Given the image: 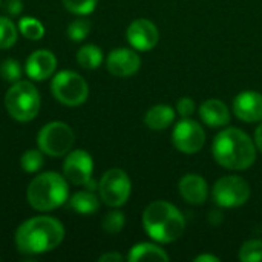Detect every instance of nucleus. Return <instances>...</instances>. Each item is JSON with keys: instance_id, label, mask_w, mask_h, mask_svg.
I'll return each instance as SVG.
<instances>
[{"instance_id": "nucleus-15", "label": "nucleus", "mask_w": 262, "mask_h": 262, "mask_svg": "<svg viewBox=\"0 0 262 262\" xmlns=\"http://www.w3.org/2000/svg\"><path fill=\"white\" fill-rule=\"evenodd\" d=\"M233 112L244 123L262 121V94L256 91H244L233 100Z\"/></svg>"}, {"instance_id": "nucleus-29", "label": "nucleus", "mask_w": 262, "mask_h": 262, "mask_svg": "<svg viewBox=\"0 0 262 262\" xmlns=\"http://www.w3.org/2000/svg\"><path fill=\"white\" fill-rule=\"evenodd\" d=\"M64 8L75 15H89L97 8L98 0H61Z\"/></svg>"}, {"instance_id": "nucleus-6", "label": "nucleus", "mask_w": 262, "mask_h": 262, "mask_svg": "<svg viewBox=\"0 0 262 262\" xmlns=\"http://www.w3.org/2000/svg\"><path fill=\"white\" fill-rule=\"evenodd\" d=\"M51 91L57 101L68 107H77L86 103L89 86L86 80L74 71H60L51 81Z\"/></svg>"}, {"instance_id": "nucleus-25", "label": "nucleus", "mask_w": 262, "mask_h": 262, "mask_svg": "<svg viewBox=\"0 0 262 262\" xmlns=\"http://www.w3.org/2000/svg\"><path fill=\"white\" fill-rule=\"evenodd\" d=\"M239 261L241 262H261L262 261V241L250 239L243 244L239 249Z\"/></svg>"}, {"instance_id": "nucleus-36", "label": "nucleus", "mask_w": 262, "mask_h": 262, "mask_svg": "<svg viewBox=\"0 0 262 262\" xmlns=\"http://www.w3.org/2000/svg\"><path fill=\"white\" fill-rule=\"evenodd\" d=\"M0 6H2V0H0Z\"/></svg>"}, {"instance_id": "nucleus-21", "label": "nucleus", "mask_w": 262, "mask_h": 262, "mask_svg": "<svg viewBox=\"0 0 262 262\" xmlns=\"http://www.w3.org/2000/svg\"><path fill=\"white\" fill-rule=\"evenodd\" d=\"M103 61V51L95 45H84L77 52V63L84 69H97Z\"/></svg>"}, {"instance_id": "nucleus-13", "label": "nucleus", "mask_w": 262, "mask_h": 262, "mask_svg": "<svg viewBox=\"0 0 262 262\" xmlns=\"http://www.w3.org/2000/svg\"><path fill=\"white\" fill-rule=\"evenodd\" d=\"M140 66H141L140 55L134 49H127V48H118L111 51L106 60L107 71L120 78H126L137 74Z\"/></svg>"}, {"instance_id": "nucleus-12", "label": "nucleus", "mask_w": 262, "mask_h": 262, "mask_svg": "<svg viewBox=\"0 0 262 262\" xmlns=\"http://www.w3.org/2000/svg\"><path fill=\"white\" fill-rule=\"evenodd\" d=\"M126 38L134 49L150 51L157 46L160 40V32L154 21L147 18H137L127 26Z\"/></svg>"}, {"instance_id": "nucleus-27", "label": "nucleus", "mask_w": 262, "mask_h": 262, "mask_svg": "<svg viewBox=\"0 0 262 262\" xmlns=\"http://www.w3.org/2000/svg\"><path fill=\"white\" fill-rule=\"evenodd\" d=\"M68 37L72 41L84 40L91 32V21L88 18H77L68 25Z\"/></svg>"}, {"instance_id": "nucleus-17", "label": "nucleus", "mask_w": 262, "mask_h": 262, "mask_svg": "<svg viewBox=\"0 0 262 262\" xmlns=\"http://www.w3.org/2000/svg\"><path fill=\"white\" fill-rule=\"evenodd\" d=\"M201 121L209 127H223L230 121V111L224 101L218 98L206 100L200 107Z\"/></svg>"}, {"instance_id": "nucleus-31", "label": "nucleus", "mask_w": 262, "mask_h": 262, "mask_svg": "<svg viewBox=\"0 0 262 262\" xmlns=\"http://www.w3.org/2000/svg\"><path fill=\"white\" fill-rule=\"evenodd\" d=\"M21 9H23V2L21 0H6V3H5L6 14H9L12 17L20 15L21 14Z\"/></svg>"}, {"instance_id": "nucleus-11", "label": "nucleus", "mask_w": 262, "mask_h": 262, "mask_svg": "<svg viewBox=\"0 0 262 262\" xmlns=\"http://www.w3.org/2000/svg\"><path fill=\"white\" fill-rule=\"evenodd\" d=\"M92 172L94 160L86 150L77 149L68 152V157L63 163V175L68 183H72L74 186H86L92 180Z\"/></svg>"}, {"instance_id": "nucleus-8", "label": "nucleus", "mask_w": 262, "mask_h": 262, "mask_svg": "<svg viewBox=\"0 0 262 262\" xmlns=\"http://www.w3.org/2000/svg\"><path fill=\"white\" fill-rule=\"evenodd\" d=\"M132 192L129 175L121 169H111L103 173L98 183L100 200L109 207H121L127 203Z\"/></svg>"}, {"instance_id": "nucleus-30", "label": "nucleus", "mask_w": 262, "mask_h": 262, "mask_svg": "<svg viewBox=\"0 0 262 262\" xmlns=\"http://www.w3.org/2000/svg\"><path fill=\"white\" fill-rule=\"evenodd\" d=\"M177 112L180 114L181 118H190V115H193L195 112V101L189 97L181 98L177 103Z\"/></svg>"}, {"instance_id": "nucleus-22", "label": "nucleus", "mask_w": 262, "mask_h": 262, "mask_svg": "<svg viewBox=\"0 0 262 262\" xmlns=\"http://www.w3.org/2000/svg\"><path fill=\"white\" fill-rule=\"evenodd\" d=\"M18 32L26 38V40H31V41H37V40H41L43 35H45V26L41 25L40 20L34 18V17H21L18 20Z\"/></svg>"}, {"instance_id": "nucleus-28", "label": "nucleus", "mask_w": 262, "mask_h": 262, "mask_svg": "<svg viewBox=\"0 0 262 262\" xmlns=\"http://www.w3.org/2000/svg\"><path fill=\"white\" fill-rule=\"evenodd\" d=\"M0 75L9 83H15L21 78V66L14 58H6L0 64Z\"/></svg>"}, {"instance_id": "nucleus-33", "label": "nucleus", "mask_w": 262, "mask_h": 262, "mask_svg": "<svg viewBox=\"0 0 262 262\" xmlns=\"http://www.w3.org/2000/svg\"><path fill=\"white\" fill-rule=\"evenodd\" d=\"M195 262H220L221 259L215 255H210V253H203V255H198L195 259Z\"/></svg>"}, {"instance_id": "nucleus-35", "label": "nucleus", "mask_w": 262, "mask_h": 262, "mask_svg": "<svg viewBox=\"0 0 262 262\" xmlns=\"http://www.w3.org/2000/svg\"><path fill=\"white\" fill-rule=\"evenodd\" d=\"M209 221H210L213 226H218V224L223 221V215H221V212H210Z\"/></svg>"}, {"instance_id": "nucleus-20", "label": "nucleus", "mask_w": 262, "mask_h": 262, "mask_svg": "<svg viewBox=\"0 0 262 262\" xmlns=\"http://www.w3.org/2000/svg\"><path fill=\"white\" fill-rule=\"evenodd\" d=\"M69 207L80 215H94L100 209V200L94 190H80L69 198Z\"/></svg>"}, {"instance_id": "nucleus-24", "label": "nucleus", "mask_w": 262, "mask_h": 262, "mask_svg": "<svg viewBox=\"0 0 262 262\" xmlns=\"http://www.w3.org/2000/svg\"><path fill=\"white\" fill-rule=\"evenodd\" d=\"M43 164H45V158H43V152L40 149H29L20 158V166L28 173L38 172L43 167Z\"/></svg>"}, {"instance_id": "nucleus-10", "label": "nucleus", "mask_w": 262, "mask_h": 262, "mask_svg": "<svg viewBox=\"0 0 262 262\" xmlns=\"http://www.w3.org/2000/svg\"><path fill=\"white\" fill-rule=\"evenodd\" d=\"M172 143L180 152L192 155L203 149L206 143V132L198 121L183 118L172 130Z\"/></svg>"}, {"instance_id": "nucleus-14", "label": "nucleus", "mask_w": 262, "mask_h": 262, "mask_svg": "<svg viewBox=\"0 0 262 262\" xmlns=\"http://www.w3.org/2000/svg\"><path fill=\"white\" fill-rule=\"evenodd\" d=\"M55 68H57L55 55L48 49H37L28 57L25 64V72L34 81H45L55 72Z\"/></svg>"}, {"instance_id": "nucleus-4", "label": "nucleus", "mask_w": 262, "mask_h": 262, "mask_svg": "<svg viewBox=\"0 0 262 262\" xmlns=\"http://www.w3.org/2000/svg\"><path fill=\"white\" fill-rule=\"evenodd\" d=\"M26 198L37 212H51L69 200V186L64 175L45 172L37 175L28 186Z\"/></svg>"}, {"instance_id": "nucleus-23", "label": "nucleus", "mask_w": 262, "mask_h": 262, "mask_svg": "<svg viewBox=\"0 0 262 262\" xmlns=\"http://www.w3.org/2000/svg\"><path fill=\"white\" fill-rule=\"evenodd\" d=\"M18 28L8 17H0V49H9L15 45Z\"/></svg>"}, {"instance_id": "nucleus-7", "label": "nucleus", "mask_w": 262, "mask_h": 262, "mask_svg": "<svg viewBox=\"0 0 262 262\" xmlns=\"http://www.w3.org/2000/svg\"><path fill=\"white\" fill-rule=\"evenodd\" d=\"M75 141L74 130L69 124L63 121H51L45 124L38 135H37V144L38 149L54 158L63 157L68 152H71Z\"/></svg>"}, {"instance_id": "nucleus-3", "label": "nucleus", "mask_w": 262, "mask_h": 262, "mask_svg": "<svg viewBox=\"0 0 262 262\" xmlns=\"http://www.w3.org/2000/svg\"><path fill=\"white\" fill-rule=\"evenodd\" d=\"M146 233L160 244H170L181 238L186 230L184 215L169 201H154L143 213Z\"/></svg>"}, {"instance_id": "nucleus-18", "label": "nucleus", "mask_w": 262, "mask_h": 262, "mask_svg": "<svg viewBox=\"0 0 262 262\" xmlns=\"http://www.w3.org/2000/svg\"><path fill=\"white\" fill-rule=\"evenodd\" d=\"M173 120L175 111L167 104H157L150 107L144 115V123L152 130H164L173 123Z\"/></svg>"}, {"instance_id": "nucleus-16", "label": "nucleus", "mask_w": 262, "mask_h": 262, "mask_svg": "<svg viewBox=\"0 0 262 262\" xmlns=\"http://www.w3.org/2000/svg\"><path fill=\"white\" fill-rule=\"evenodd\" d=\"M178 189H180L183 200L193 206L204 204L207 200V195H209V186H207L206 180L196 173L184 175L178 183Z\"/></svg>"}, {"instance_id": "nucleus-32", "label": "nucleus", "mask_w": 262, "mask_h": 262, "mask_svg": "<svg viewBox=\"0 0 262 262\" xmlns=\"http://www.w3.org/2000/svg\"><path fill=\"white\" fill-rule=\"evenodd\" d=\"M124 259L120 253H117V252H111V253H104V255H101L100 258H98V261L100 262H121Z\"/></svg>"}, {"instance_id": "nucleus-2", "label": "nucleus", "mask_w": 262, "mask_h": 262, "mask_svg": "<svg viewBox=\"0 0 262 262\" xmlns=\"http://www.w3.org/2000/svg\"><path fill=\"white\" fill-rule=\"evenodd\" d=\"M212 155L220 166L229 170H246L256 160V144L241 129L229 127L215 137Z\"/></svg>"}, {"instance_id": "nucleus-9", "label": "nucleus", "mask_w": 262, "mask_h": 262, "mask_svg": "<svg viewBox=\"0 0 262 262\" xmlns=\"http://www.w3.org/2000/svg\"><path fill=\"white\" fill-rule=\"evenodd\" d=\"M213 201L216 206L224 209H235L244 206L250 198V186L249 183L236 175L221 177L212 190Z\"/></svg>"}, {"instance_id": "nucleus-26", "label": "nucleus", "mask_w": 262, "mask_h": 262, "mask_svg": "<svg viewBox=\"0 0 262 262\" xmlns=\"http://www.w3.org/2000/svg\"><path fill=\"white\" fill-rule=\"evenodd\" d=\"M124 223H126V218L123 215V212L120 210H112L109 213L104 215L103 221H101V226H103V230L109 235H117L123 230L124 227Z\"/></svg>"}, {"instance_id": "nucleus-34", "label": "nucleus", "mask_w": 262, "mask_h": 262, "mask_svg": "<svg viewBox=\"0 0 262 262\" xmlns=\"http://www.w3.org/2000/svg\"><path fill=\"white\" fill-rule=\"evenodd\" d=\"M255 144H256V149L262 152V121L261 124L256 127V132H255Z\"/></svg>"}, {"instance_id": "nucleus-5", "label": "nucleus", "mask_w": 262, "mask_h": 262, "mask_svg": "<svg viewBox=\"0 0 262 262\" xmlns=\"http://www.w3.org/2000/svg\"><path fill=\"white\" fill-rule=\"evenodd\" d=\"M40 94L38 89L26 80L12 83L5 95V107L11 118L20 123L34 120L40 111Z\"/></svg>"}, {"instance_id": "nucleus-1", "label": "nucleus", "mask_w": 262, "mask_h": 262, "mask_svg": "<svg viewBox=\"0 0 262 262\" xmlns=\"http://www.w3.org/2000/svg\"><path fill=\"white\" fill-rule=\"evenodd\" d=\"M64 239L63 224L48 215H40L21 223L15 232L17 250L23 255H43L57 249Z\"/></svg>"}, {"instance_id": "nucleus-19", "label": "nucleus", "mask_w": 262, "mask_h": 262, "mask_svg": "<svg viewBox=\"0 0 262 262\" xmlns=\"http://www.w3.org/2000/svg\"><path fill=\"white\" fill-rule=\"evenodd\" d=\"M169 255L157 244L152 243H141L130 249L127 261L140 262V261H161L169 262Z\"/></svg>"}]
</instances>
